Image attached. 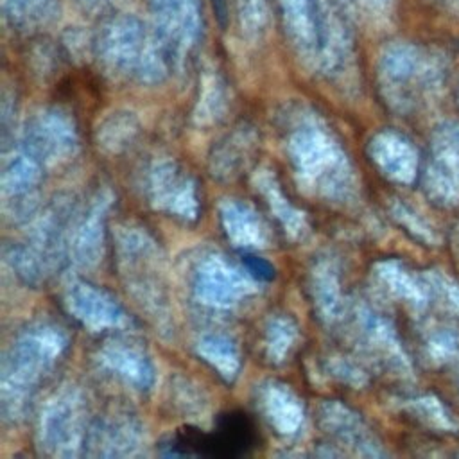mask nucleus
<instances>
[{
	"mask_svg": "<svg viewBox=\"0 0 459 459\" xmlns=\"http://www.w3.org/2000/svg\"><path fill=\"white\" fill-rule=\"evenodd\" d=\"M244 262L249 265V269H251V273H255L258 278H265V280H271L273 278V267L267 264V262H264V260H260V258H255V256H244Z\"/></svg>",
	"mask_w": 459,
	"mask_h": 459,
	"instance_id": "obj_1",
	"label": "nucleus"
},
{
	"mask_svg": "<svg viewBox=\"0 0 459 459\" xmlns=\"http://www.w3.org/2000/svg\"><path fill=\"white\" fill-rule=\"evenodd\" d=\"M215 14L219 16V20L224 23V16H226V2L224 0H212Z\"/></svg>",
	"mask_w": 459,
	"mask_h": 459,
	"instance_id": "obj_2",
	"label": "nucleus"
},
{
	"mask_svg": "<svg viewBox=\"0 0 459 459\" xmlns=\"http://www.w3.org/2000/svg\"><path fill=\"white\" fill-rule=\"evenodd\" d=\"M446 4H450V5H454V7H457L459 9V0H445Z\"/></svg>",
	"mask_w": 459,
	"mask_h": 459,
	"instance_id": "obj_3",
	"label": "nucleus"
}]
</instances>
